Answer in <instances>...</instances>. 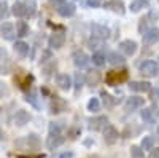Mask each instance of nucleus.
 I'll use <instances>...</instances> for the list:
<instances>
[{
	"instance_id": "nucleus-30",
	"label": "nucleus",
	"mask_w": 159,
	"mask_h": 158,
	"mask_svg": "<svg viewBox=\"0 0 159 158\" xmlns=\"http://www.w3.org/2000/svg\"><path fill=\"white\" fill-rule=\"evenodd\" d=\"M91 59H92V64H96L97 67H103L105 62H107V56H105L103 53H100V51H96Z\"/></svg>"
},
{
	"instance_id": "nucleus-34",
	"label": "nucleus",
	"mask_w": 159,
	"mask_h": 158,
	"mask_svg": "<svg viewBox=\"0 0 159 158\" xmlns=\"http://www.w3.org/2000/svg\"><path fill=\"white\" fill-rule=\"evenodd\" d=\"M130 158H145L143 149L139 146H132L130 147Z\"/></svg>"
},
{
	"instance_id": "nucleus-20",
	"label": "nucleus",
	"mask_w": 159,
	"mask_h": 158,
	"mask_svg": "<svg viewBox=\"0 0 159 158\" xmlns=\"http://www.w3.org/2000/svg\"><path fill=\"white\" fill-rule=\"evenodd\" d=\"M67 109V104L62 98H57V96H52L51 99V113H61Z\"/></svg>"
},
{
	"instance_id": "nucleus-42",
	"label": "nucleus",
	"mask_w": 159,
	"mask_h": 158,
	"mask_svg": "<svg viewBox=\"0 0 159 158\" xmlns=\"http://www.w3.org/2000/svg\"><path fill=\"white\" fill-rule=\"evenodd\" d=\"M153 98H154V99H159V86L153 89Z\"/></svg>"
},
{
	"instance_id": "nucleus-36",
	"label": "nucleus",
	"mask_w": 159,
	"mask_h": 158,
	"mask_svg": "<svg viewBox=\"0 0 159 158\" xmlns=\"http://www.w3.org/2000/svg\"><path fill=\"white\" fill-rule=\"evenodd\" d=\"M25 99H27V101H29V102L34 105V107H40V104L37 102V94H35V93H29Z\"/></svg>"
},
{
	"instance_id": "nucleus-29",
	"label": "nucleus",
	"mask_w": 159,
	"mask_h": 158,
	"mask_svg": "<svg viewBox=\"0 0 159 158\" xmlns=\"http://www.w3.org/2000/svg\"><path fill=\"white\" fill-rule=\"evenodd\" d=\"M100 98H102V102H103V105H105L107 109H111L113 105L116 104V99H115L110 93H107V91H102V93H100Z\"/></svg>"
},
{
	"instance_id": "nucleus-11",
	"label": "nucleus",
	"mask_w": 159,
	"mask_h": 158,
	"mask_svg": "<svg viewBox=\"0 0 159 158\" xmlns=\"http://www.w3.org/2000/svg\"><path fill=\"white\" fill-rule=\"evenodd\" d=\"M89 125V129L91 131H102L103 129V126L108 123V118L107 117H103V115H99V117H92V118H89V122H88Z\"/></svg>"
},
{
	"instance_id": "nucleus-6",
	"label": "nucleus",
	"mask_w": 159,
	"mask_h": 158,
	"mask_svg": "<svg viewBox=\"0 0 159 158\" xmlns=\"http://www.w3.org/2000/svg\"><path fill=\"white\" fill-rule=\"evenodd\" d=\"M65 43V34L64 32H52L48 38V46L51 50H61Z\"/></svg>"
},
{
	"instance_id": "nucleus-10",
	"label": "nucleus",
	"mask_w": 159,
	"mask_h": 158,
	"mask_svg": "<svg viewBox=\"0 0 159 158\" xmlns=\"http://www.w3.org/2000/svg\"><path fill=\"white\" fill-rule=\"evenodd\" d=\"M73 64H75V67H78V69H84L86 65L89 64V61H91V58L86 55L84 51H75L73 53Z\"/></svg>"
},
{
	"instance_id": "nucleus-41",
	"label": "nucleus",
	"mask_w": 159,
	"mask_h": 158,
	"mask_svg": "<svg viewBox=\"0 0 159 158\" xmlns=\"http://www.w3.org/2000/svg\"><path fill=\"white\" fill-rule=\"evenodd\" d=\"M75 155H73V152H64V153H61L57 158H73Z\"/></svg>"
},
{
	"instance_id": "nucleus-5",
	"label": "nucleus",
	"mask_w": 159,
	"mask_h": 158,
	"mask_svg": "<svg viewBox=\"0 0 159 158\" xmlns=\"http://www.w3.org/2000/svg\"><path fill=\"white\" fill-rule=\"evenodd\" d=\"M118 48H119V51H121L124 56L130 58V56H134L135 53H137L139 45H137V42H135V40H130V38H126V40L119 42Z\"/></svg>"
},
{
	"instance_id": "nucleus-14",
	"label": "nucleus",
	"mask_w": 159,
	"mask_h": 158,
	"mask_svg": "<svg viewBox=\"0 0 159 158\" xmlns=\"http://www.w3.org/2000/svg\"><path fill=\"white\" fill-rule=\"evenodd\" d=\"M64 142H65L64 134H49L46 137V147L49 150H54V149H59Z\"/></svg>"
},
{
	"instance_id": "nucleus-4",
	"label": "nucleus",
	"mask_w": 159,
	"mask_h": 158,
	"mask_svg": "<svg viewBox=\"0 0 159 158\" xmlns=\"http://www.w3.org/2000/svg\"><path fill=\"white\" fill-rule=\"evenodd\" d=\"M127 80V70H111L105 77V82L110 86H116L119 83H123Z\"/></svg>"
},
{
	"instance_id": "nucleus-40",
	"label": "nucleus",
	"mask_w": 159,
	"mask_h": 158,
	"mask_svg": "<svg viewBox=\"0 0 159 158\" xmlns=\"http://www.w3.org/2000/svg\"><path fill=\"white\" fill-rule=\"evenodd\" d=\"M86 5L88 7H92V8H97L100 5V0H86Z\"/></svg>"
},
{
	"instance_id": "nucleus-28",
	"label": "nucleus",
	"mask_w": 159,
	"mask_h": 158,
	"mask_svg": "<svg viewBox=\"0 0 159 158\" xmlns=\"http://www.w3.org/2000/svg\"><path fill=\"white\" fill-rule=\"evenodd\" d=\"M65 125L64 122H51L49 123V134H64Z\"/></svg>"
},
{
	"instance_id": "nucleus-23",
	"label": "nucleus",
	"mask_w": 159,
	"mask_h": 158,
	"mask_svg": "<svg viewBox=\"0 0 159 158\" xmlns=\"http://www.w3.org/2000/svg\"><path fill=\"white\" fill-rule=\"evenodd\" d=\"M105 8H110L111 11L118 13V15H124V13H126L123 2H119V0H110V2L105 3Z\"/></svg>"
},
{
	"instance_id": "nucleus-26",
	"label": "nucleus",
	"mask_w": 159,
	"mask_h": 158,
	"mask_svg": "<svg viewBox=\"0 0 159 158\" xmlns=\"http://www.w3.org/2000/svg\"><path fill=\"white\" fill-rule=\"evenodd\" d=\"M143 8H148V0H132L129 5V10L132 13H139Z\"/></svg>"
},
{
	"instance_id": "nucleus-17",
	"label": "nucleus",
	"mask_w": 159,
	"mask_h": 158,
	"mask_svg": "<svg viewBox=\"0 0 159 158\" xmlns=\"http://www.w3.org/2000/svg\"><path fill=\"white\" fill-rule=\"evenodd\" d=\"M84 82H86L89 86H97V85L102 82V74H100L97 69H92V70H89V72L84 75Z\"/></svg>"
},
{
	"instance_id": "nucleus-2",
	"label": "nucleus",
	"mask_w": 159,
	"mask_h": 158,
	"mask_svg": "<svg viewBox=\"0 0 159 158\" xmlns=\"http://www.w3.org/2000/svg\"><path fill=\"white\" fill-rule=\"evenodd\" d=\"M139 70L143 77H148V78H153L159 74V64L153 59H147L143 61L140 65H139Z\"/></svg>"
},
{
	"instance_id": "nucleus-43",
	"label": "nucleus",
	"mask_w": 159,
	"mask_h": 158,
	"mask_svg": "<svg viewBox=\"0 0 159 158\" xmlns=\"http://www.w3.org/2000/svg\"><path fill=\"white\" fill-rule=\"evenodd\" d=\"M51 2H54V3H57V5H59V3H64L65 0H51Z\"/></svg>"
},
{
	"instance_id": "nucleus-21",
	"label": "nucleus",
	"mask_w": 159,
	"mask_h": 158,
	"mask_svg": "<svg viewBox=\"0 0 159 158\" xmlns=\"http://www.w3.org/2000/svg\"><path fill=\"white\" fill-rule=\"evenodd\" d=\"M110 35V29L105 27V26H99V24H94L92 26V37H97L100 40H107Z\"/></svg>"
},
{
	"instance_id": "nucleus-7",
	"label": "nucleus",
	"mask_w": 159,
	"mask_h": 158,
	"mask_svg": "<svg viewBox=\"0 0 159 158\" xmlns=\"http://www.w3.org/2000/svg\"><path fill=\"white\" fill-rule=\"evenodd\" d=\"M0 37H2L3 40L13 42L16 38V27L11 22H3L0 26Z\"/></svg>"
},
{
	"instance_id": "nucleus-1",
	"label": "nucleus",
	"mask_w": 159,
	"mask_h": 158,
	"mask_svg": "<svg viewBox=\"0 0 159 158\" xmlns=\"http://www.w3.org/2000/svg\"><path fill=\"white\" fill-rule=\"evenodd\" d=\"M15 149L18 152H35L40 149V139L35 133H30L24 137L15 141Z\"/></svg>"
},
{
	"instance_id": "nucleus-32",
	"label": "nucleus",
	"mask_w": 159,
	"mask_h": 158,
	"mask_svg": "<svg viewBox=\"0 0 159 158\" xmlns=\"http://www.w3.org/2000/svg\"><path fill=\"white\" fill-rule=\"evenodd\" d=\"M35 13H37V3H35V0H29V2L25 3V16L34 18Z\"/></svg>"
},
{
	"instance_id": "nucleus-35",
	"label": "nucleus",
	"mask_w": 159,
	"mask_h": 158,
	"mask_svg": "<svg viewBox=\"0 0 159 158\" xmlns=\"http://www.w3.org/2000/svg\"><path fill=\"white\" fill-rule=\"evenodd\" d=\"M8 13H10V10H8V3L3 0V2H0V21L5 19V18L8 16Z\"/></svg>"
},
{
	"instance_id": "nucleus-24",
	"label": "nucleus",
	"mask_w": 159,
	"mask_h": 158,
	"mask_svg": "<svg viewBox=\"0 0 159 158\" xmlns=\"http://www.w3.org/2000/svg\"><path fill=\"white\" fill-rule=\"evenodd\" d=\"M29 32H30V29H29V24L25 21H18L16 22V35L18 37L24 38V37L29 35Z\"/></svg>"
},
{
	"instance_id": "nucleus-22",
	"label": "nucleus",
	"mask_w": 159,
	"mask_h": 158,
	"mask_svg": "<svg viewBox=\"0 0 159 158\" xmlns=\"http://www.w3.org/2000/svg\"><path fill=\"white\" fill-rule=\"evenodd\" d=\"M140 117L145 123H154L156 122V113H154V109L153 107H145L142 112H140Z\"/></svg>"
},
{
	"instance_id": "nucleus-9",
	"label": "nucleus",
	"mask_w": 159,
	"mask_h": 158,
	"mask_svg": "<svg viewBox=\"0 0 159 158\" xmlns=\"http://www.w3.org/2000/svg\"><path fill=\"white\" fill-rule=\"evenodd\" d=\"M10 69H11V61L8 56V51L5 48H0V75L10 74Z\"/></svg>"
},
{
	"instance_id": "nucleus-27",
	"label": "nucleus",
	"mask_w": 159,
	"mask_h": 158,
	"mask_svg": "<svg viewBox=\"0 0 159 158\" xmlns=\"http://www.w3.org/2000/svg\"><path fill=\"white\" fill-rule=\"evenodd\" d=\"M11 13H13L16 18L25 16V3H22V2H15V3H13V8H11Z\"/></svg>"
},
{
	"instance_id": "nucleus-19",
	"label": "nucleus",
	"mask_w": 159,
	"mask_h": 158,
	"mask_svg": "<svg viewBox=\"0 0 159 158\" xmlns=\"http://www.w3.org/2000/svg\"><path fill=\"white\" fill-rule=\"evenodd\" d=\"M143 105H145V99L140 98V96H130L126 101V109L127 110H137V109H142Z\"/></svg>"
},
{
	"instance_id": "nucleus-39",
	"label": "nucleus",
	"mask_w": 159,
	"mask_h": 158,
	"mask_svg": "<svg viewBox=\"0 0 159 158\" xmlns=\"http://www.w3.org/2000/svg\"><path fill=\"white\" fill-rule=\"evenodd\" d=\"M148 158H159V147H153V149L150 150Z\"/></svg>"
},
{
	"instance_id": "nucleus-18",
	"label": "nucleus",
	"mask_w": 159,
	"mask_h": 158,
	"mask_svg": "<svg viewBox=\"0 0 159 158\" xmlns=\"http://www.w3.org/2000/svg\"><path fill=\"white\" fill-rule=\"evenodd\" d=\"M13 50H15V53L19 56V58H27L29 56V53H30V46H29V43H25V42H22V40H18V42H15V45H13Z\"/></svg>"
},
{
	"instance_id": "nucleus-12",
	"label": "nucleus",
	"mask_w": 159,
	"mask_h": 158,
	"mask_svg": "<svg viewBox=\"0 0 159 158\" xmlns=\"http://www.w3.org/2000/svg\"><path fill=\"white\" fill-rule=\"evenodd\" d=\"M30 122V113L27 112V110H24V109H19V110H16V113H15V117H13V123H15L16 126H25Z\"/></svg>"
},
{
	"instance_id": "nucleus-33",
	"label": "nucleus",
	"mask_w": 159,
	"mask_h": 158,
	"mask_svg": "<svg viewBox=\"0 0 159 158\" xmlns=\"http://www.w3.org/2000/svg\"><path fill=\"white\" fill-rule=\"evenodd\" d=\"M143 150H151L154 147V137L153 136H145L142 139V146H140Z\"/></svg>"
},
{
	"instance_id": "nucleus-13",
	"label": "nucleus",
	"mask_w": 159,
	"mask_h": 158,
	"mask_svg": "<svg viewBox=\"0 0 159 158\" xmlns=\"http://www.w3.org/2000/svg\"><path fill=\"white\" fill-rule=\"evenodd\" d=\"M75 11H76L75 3H70V2H67V0H65L64 3H59V7H57V13H59L62 18H70V16H73Z\"/></svg>"
},
{
	"instance_id": "nucleus-25",
	"label": "nucleus",
	"mask_w": 159,
	"mask_h": 158,
	"mask_svg": "<svg viewBox=\"0 0 159 158\" xmlns=\"http://www.w3.org/2000/svg\"><path fill=\"white\" fill-rule=\"evenodd\" d=\"M124 58H126L124 55H119V53H116V51L108 53V56H107V59H108L113 65H123V64L126 62V59H124Z\"/></svg>"
},
{
	"instance_id": "nucleus-16",
	"label": "nucleus",
	"mask_w": 159,
	"mask_h": 158,
	"mask_svg": "<svg viewBox=\"0 0 159 158\" xmlns=\"http://www.w3.org/2000/svg\"><path fill=\"white\" fill-rule=\"evenodd\" d=\"M56 85L62 89V91H69L72 88V77L69 74H57L56 77Z\"/></svg>"
},
{
	"instance_id": "nucleus-38",
	"label": "nucleus",
	"mask_w": 159,
	"mask_h": 158,
	"mask_svg": "<svg viewBox=\"0 0 159 158\" xmlns=\"http://www.w3.org/2000/svg\"><path fill=\"white\" fill-rule=\"evenodd\" d=\"M7 94H8V88H7V85L0 82V98H3V96H7Z\"/></svg>"
},
{
	"instance_id": "nucleus-8",
	"label": "nucleus",
	"mask_w": 159,
	"mask_h": 158,
	"mask_svg": "<svg viewBox=\"0 0 159 158\" xmlns=\"http://www.w3.org/2000/svg\"><path fill=\"white\" fill-rule=\"evenodd\" d=\"M142 35H143V43L148 45V46L156 45V42H159V29L157 27H150V29L145 31Z\"/></svg>"
},
{
	"instance_id": "nucleus-37",
	"label": "nucleus",
	"mask_w": 159,
	"mask_h": 158,
	"mask_svg": "<svg viewBox=\"0 0 159 158\" xmlns=\"http://www.w3.org/2000/svg\"><path fill=\"white\" fill-rule=\"evenodd\" d=\"M83 82H84V77L83 75H80V72L75 75V86L80 89V88H81L83 86Z\"/></svg>"
},
{
	"instance_id": "nucleus-15",
	"label": "nucleus",
	"mask_w": 159,
	"mask_h": 158,
	"mask_svg": "<svg viewBox=\"0 0 159 158\" xmlns=\"http://www.w3.org/2000/svg\"><path fill=\"white\" fill-rule=\"evenodd\" d=\"M129 89L134 91V93H148L151 91V83L150 82H129Z\"/></svg>"
},
{
	"instance_id": "nucleus-44",
	"label": "nucleus",
	"mask_w": 159,
	"mask_h": 158,
	"mask_svg": "<svg viewBox=\"0 0 159 158\" xmlns=\"http://www.w3.org/2000/svg\"><path fill=\"white\" fill-rule=\"evenodd\" d=\"M0 139H3V131L0 129Z\"/></svg>"
},
{
	"instance_id": "nucleus-3",
	"label": "nucleus",
	"mask_w": 159,
	"mask_h": 158,
	"mask_svg": "<svg viewBox=\"0 0 159 158\" xmlns=\"http://www.w3.org/2000/svg\"><path fill=\"white\" fill-rule=\"evenodd\" d=\"M102 137H103L105 144H108V146H113V144L118 142L119 133H118V129H116L113 125L107 123V125L103 126V129H102Z\"/></svg>"
},
{
	"instance_id": "nucleus-31",
	"label": "nucleus",
	"mask_w": 159,
	"mask_h": 158,
	"mask_svg": "<svg viewBox=\"0 0 159 158\" xmlns=\"http://www.w3.org/2000/svg\"><path fill=\"white\" fill-rule=\"evenodd\" d=\"M100 109H102V104H100L99 98H91V99L88 101V110H89L91 113H97Z\"/></svg>"
}]
</instances>
